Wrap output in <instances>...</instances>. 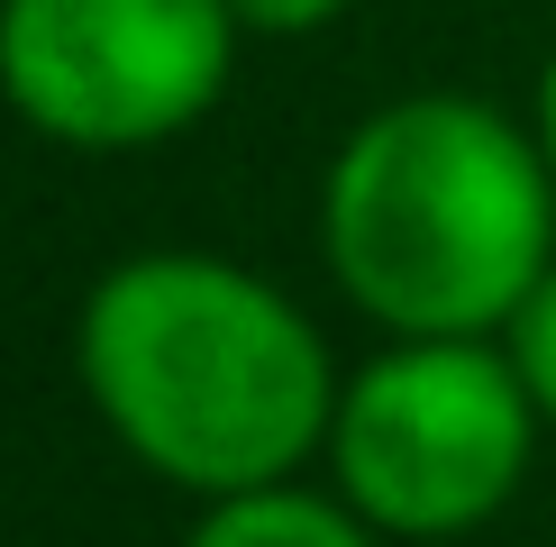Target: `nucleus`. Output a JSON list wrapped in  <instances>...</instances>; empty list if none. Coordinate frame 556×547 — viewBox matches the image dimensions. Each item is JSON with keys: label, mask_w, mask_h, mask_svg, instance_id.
I'll list each match as a JSON object with an SVG mask.
<instances>
[{"label": "nucleus", "mask_w": 556, "mask_h": 547, "mask_svg": "<svg viewBox=\"0 0 556 547\" xmlns=\"http://www.w3.org/2000/svg\"><path fill=\"white\" fill-rule=\"evenodd\" d=\"M101 420L192 493H265L338 420L329 356L274 283L211 256H137L83 310Z\"/></svg>", "instance_id": "obj_1"}, {"label": "nucleus", "mask_w": 556, "mask_h": 547, "mask_svg": "<svg viewBox=\"0 0 556 547\" xmlns=\"http://www.w3.org/2000/svg\"><path fill=\"white\" fill-rule=\"evenodd\" d=\"M547 165L456 91L375 110L329 174V265L402 338H475L547 274Z\"/></svg>", "instance_id": "obj_2"}, {"label": "nucleus", "mask_w": 556, "mask_h": 547, "mask_svg": "<svg viewBox=\"0 0 556 547\" xmlns=\"http://www.w3.org/2000/svg\"><path fill=\"white\" fill-rule=\"evenodd\" d=\"M529 402L511 356L475 338H410L346 383L329 456L356 520L402 538H456L493 520L529 474Z\"/></svg>", "instance_id": "obj_3"}, {"label": "nucleus", "mask_w": 556, "mask_h": 547, "mask_svg": "<svg viewBox=\"0 0 556 547\" xmlns=\"http://www.w3.org/2000/svg\"><path fill=\"white\" fill-rule=\"evenodd\" d=\"M228 46V0H10L0 82L64 147H147L219 101Z\"/></svg>", "instance_id": "obj_4"}, {"label": "nucleus", "mask_w": 556, "mask_h": 547, "mask_svg": "<svg viewBox=\"0 0 556 547\" xmlns=\"http://www.w3.org/2000/svg\"><path fill=\"white\" fill-rule=\"evenodd\" d=\"M365 530H375V520L338 511V501L265 484V493H228L219 511L192 530V547H375Z\"/></svg>", "instance_id": "obj_5"}, {"label": "nucleus", "mask_w": 556, "mask_h": 547, "mask_svg": "<svg viewBox=\"0 0 556 547\" xmlns=\"http://www.w3.org/2000/svg\"><path fill=\"white\" fill-rule=\"evenodd\" d=\"M511 374H520V393L556 420V274H539V292L511 310Z\"/></svg>", "instance_id": "obj_6"}, {"label": "nucleus", "mask_w": 556, "mask_h": 547, "mask_svg": "<svg viewBox=\"0 0 556 547\" xmlns=\"http://www.w3.org/2000/svg\"><path fill=\"white\" fill-rule=\"evenodd\" d=\"M238 28H274V37H301V28H329L346 0H228Z\"/></svg>", "instance_id": "obj_7"}, {"label": "nucleus", "mask_w": 556, "mask_h": 547, "mask_svg": "<svg viewBox=\"0 0 556 547\" xmlns=\"http://www.w3.org/2000/svg\"><path fill=\"white\" fill-rule=\"evenodd\" d=\"M539 128H547V165H556V64H547V82H539Z\"/></svg>", "instance_id": "obj_8"}]
</instances>
